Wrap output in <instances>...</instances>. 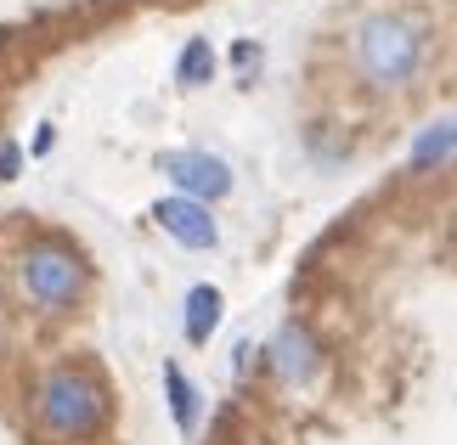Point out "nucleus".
I'll use <instances>...</instances> for the list:
<instances>
[{
    "mask_svg": "<svg viewBox=\"0 0 457 445\" xmlns=\"http://www.w3.org/2000/svg\"><path fill=\"white\" fill-rule=\"evenodd\" d=\"M429 57H435V29L418 12H367L350 29V74L373 96L407 91L429 68Z\"/></svg>",
    "mask_w": 457,
    "mask_h": 445,
    "instance_id": "nucleus-1",
    "label": "nucleus"
},
{
    "mask_svg": "<svg viewBox=\"0 0 457 445\" xmlns=\"http://www.w3.org/2000/svg\"><path fill=\"white\" fill-rule=\"evenodd\" d=\"M34 417L51 440H96L113 417V400H108V383L85 367H51L40 383H34Z\"/></svg>",
    "mask_w": 457,
    "mask_h": 445,
    "instance_id": "nucleus-2",
    "label": "nucleus"
},
{
    "mask_svg": "<svg viewBox=\"0 0 457 445\" xmlns=\"http://www.w3.org/2000/svg\"><path fill=\"white\" fill-rule=\"evenodd\" d=\"M85 260L74 254L68 243H29L23 248V260H17V288H23L29 305H40V310H62V305H74V299L85 293Z\"/></svg>",
    "mask_w": 457,
    "mask_h": 445,
    "instance_id": "nucleus-3",
    "label": "nucleus"
},
{
    "mask_svg": "<svg viewBox=\"0 0 457 445\" xmlns=\"http://www.w3.org/2000/svg\"><path fill=\"white\" fill-rule=\"evenodd\" d=\"M158 169H164L170 181L181 186V198H192V203H215V198H226V192H232V169H226V158L198 152V147L164 152V158H158Z\"/></svg>",
    "mask_w": 457,
    "mask_h": 445,
    "instance_id": "nucleus-4",
    "label": "nucleus"
},
{
    "mask_svg": "<svg viewBox=\"0 0 457 445\" xmlns=\"http://www.w3.org/2000/svg\"><path fill=\"white\" fill-rule=\"evenodd\" d=\"M158 231H170L181 248H215L220 243V226L209 215V203H192V198H164L153 209Z\"/></svg>",
    "mask_w": 457,
    "mask_h": 445,
    "instance_id": "nucleus-5",
    "label": "nucleus"
},
{
    "mask_svg": "<svg viewBox=\"0 0 457 445\" xmlns=\"http://www.w3.org/2000/svg\"><path fill=\"white\" fill-rule=\"evenodd\" d=\"M271 367H277V378H283V383H311L316 367H322V350H316L311 327L288 322L283 333H277L271 338Z\"/></svg>",
    "mask_w": 457,
    "mask_h": 445,
    "instance_id": "nucleus-6",
    "label": "nucleus"
},
{
    "mask_svg": "<svg viewBox=\"0 0 457 445\" xmlns=\"http://www.w3.org/2000/svg\"><path fill=\"white\" fill-rule=\"evenodd\" d=\"M220 310H226V299H220V288H209V282H198V288L187 293V338L192 344H209V338H215Z\"/></svg>",
    "mask_w": 457,
    "mask_h": 445,
    "instance_id": "nucleus-7",
    "label": "nucleus"
},
{
    "mask_svg": "<svg viewBox=\"0 0 457 445\" xmlns=\"http://www.w3.org/2000/svg\"><path fill=\"white\" fill-rule=\"evenodd\" d=\"M164 389H170V412H175V429H181V434H192V429H198V389H192V378H187V372L181 367H164Z\"/></svg>",
    "mask_w": 457,
    "mask_h": 445,
    "instance_id": "nucleus-8",
    "label": "nucleus"
},
{
    "mask_svg": "<svg viewBox=\"0 0 457 445\" xmlns=\"http://www.w3.org/2000/svg\"><path fill=\"white\" fill-rule=\"evenodd\" d=\"M209 74H215V51H209V40H187L181 57H175V85H181V91H198V85H209Z\"/></svg>",
    "mask_w": 457,
    "mask_h": 445,
    "instance_id": "nucleus-9",
    "label": "nucleus"
},
{
    "mask_svg": "<svg viewBox=\"0 0 457 445\" xmlns=\"http://www.w3.org/2000/svg\"><path fill=\"white\" fill-rule=\"evenodd\" d=\"M452 158V124H429V136L418 141V152H412V169H429V164H446Z\"/></svg>",
    "mask_w": 457,
    "mask_h": 445,
    "instance_id": "nucleus-10",
    "label": "nucleus"
},
{
    "mask_svg": "<svg viewBox=\"0 0 457 445\" xmlns=\"http://www.w3.org/2000/svg\"><path fill=\"white\" fill-rule=\"evenodd\" d=\"M12 175H17V147L6 141V147H0V181H12Z\"/></svg>",
    "mask_w": 457,
    "mask_h": 445,
    "instance_id": "nucleus-11",
    "label": "nucleus"
}]
</instances>
